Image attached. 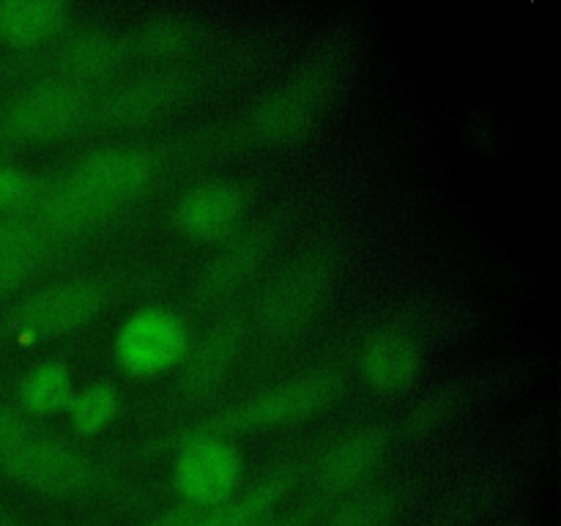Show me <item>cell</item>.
<instances>
[{"instance_id":"6da1fadb","label":"cell","mask_w":561,"mask_h":526,"mask_svg":"<svg viewBox=\"0 0 561 526\" xmlns=\"http://www.w3.org/2000/svg\"><path fill=\"white\" fill-rule=\"evenodd\" d=\"M157 175V157L137 142H107L47 181L22 217L44 236H77L129 206Z\"/></svg>"},{"instance_id":"7a4b0ae2","label":"cell","mask_w":561,"mask_h":526,"mask_svg":"<svg viewBox=\"0 0 561 526\" xmlns=\"http://www.w3.org/2000/svg\"><path fill=\"white\" fill-rule=\"evenodd\" d=\"M340 252L332 244H318L285 261L263 283L250 323L266 340L294 338L307 327L327 301L337 277Z\"/></svg>"},{"instance_id":"3957f363","label":"cell","mask_w":561,"mask_h":526,"mask_svg":"<svg viewBox=\"0 0 561 526\" xmlns=\"http://www.w3.org/2000/svg\"><path fill=\"white\" fill-rule=\"evenodd\" d=\"M93 88L69 75H47L22 88L0 113V137L49 142L80 129L93 113Z\"/></svg>"},{"instance_id":"277c9868","label":"cell","mask_w":561,"mask_h":526,"mask_svg":"<svg viewBox=\"0 0 561 526\" xmlns=\"http://www.w3.org/2000/svg\"><path fill=\"white\" fill-rule=\"evenodd\" d=\"M343 77L332 60H316L268 91L250 110V135L263 142H288L310 135L332 107Z\"/></svg>"},{"instance_id":"5b68a950","label":"cell","mask_w":561,"mask_h":526,"mask_svg":"<svg viewBox=\"0 0 561 526\" xmlns=\"http://www.w3.org/2000/svg\"><path fill=\"white\" fill-rule=\"evenodd\" d=\"M334 389H337V381L321 370L285 378V381L268 384V387L252 392L250 398L219 411L214 420L192 427L186 436H206V433L230 436V433L296 425V422H305L318 414L334 398Z\"/></svg>"},{"instance_id":"8992f818","label":"cell","mask_w":561,"mask_h":526,"mask_svg":"<svg viewBox=\"0 0 561 526\" xmlns=\"http://www.w3.org/2000/svg\"><path fill=\"white\" fill-rule=\"evenodd\" d=\"M192 340L190 323L173 307L142 305L115 329V365L131 378L162 376L186 359Z\"/></svg>"},{"instance_id":"52a82bcc","label":"cell","mask_w":561,"mask_h":526,"mask_svg":"<svg viewBox=\"0 0 561 526\" xmlns=\"http://www.w3.org/2000/svg\"><path fill=\"white\" fill-rule=\"evenodd\" d=\"M190 91V75L179 66H146L118 77L93 96V124L104 129H137L164 118Z\"/></svg>"},{"instance_id":"ba28073f","label":"cell","mask_w":561,"mask_h":526,"mask_svg":"<svg viewBox=\"0 0 561 526\" xmlns=\"http://www.w3.org/2000/svg\"><path fill=\"white\" fill-rule=\"evenodd\" d=\"M107 285L91 274L55 279L27 294L9 318L11 332L27 340H53L77 332L102 312Z\"/></svg>"},{"instance_id":"9c48e42d","label":"cell","mask_w":561,"mask_h":526,"mask_svg":"<svg viewBox=\"0 0 561 526\" xmlns=\"http://www.w3.org/2000/svg\"><path fill=\"white\" fill-rule=\"evenodd\" d=\"M0 471L47 496H71L93 482V464L85 453L64 438L31 431L0 449Z\"/></svg>"},{"instance_id":"30bf717a","label":"cell","mask_w":561,"mask_h":526,"mask_svg":"<svg viewBox=\"0 0 561 526\" xmlns=\"http://www.w3.org/2000/svg\"><path fill=\"white\" fill-rule=\"evenodd\" d=\"M244 480V455L230 436H184L173 458V488L186 507L214 510Z\"/></svg>"},{"instance_id":"8fae6325","label":"cell","mask_w":561,"mask_h":526,"mask_svg":"<svg viewBox=\"0 0 561 526\" xmlns=\"http://www.w3.org/2000/svg\"><path fill=\"white\" fill-rule=\"evenodd\" d=\"M250 316L244 310H225L211 321L201 340H192L184 359V389L192 400H203L222 389L244 356L250 340Z\"/></svg>"},{"instance_id":"7c38bea8","label":"cell","mask_w":561,"mask_h":526,"mask_svg":"<svg viewBox=\"0 0 561 526\" xmlns=\"http://www.w3.org/2000/svg\"><path fill=\"white\" fill-rule=\"evenodd\" d=\"M389 438L381 427H354L340 433L337 438L321 449L316 460V488L323 496L343 499L359 491L387 460Z\"/></svg>"},{"instance_id":"4fadbf2b","label":"cell","mask_w":561,"mask_h":526,"mask_svg":"<svg viewBox=\"0 0 561 526\" xmlns=\"http://www.w3.org/2000/svg\"><path fill=\"white\" fill-rule=\"evenodd\" d=\"M250 197L239 181L203 179L186 186L173 206V222L195 241H225L241 228Z\"/></svg>"},{"instance_id":"5bb4252c","label":"cell","mask_w":561,"mask_h":526,"mask_svg":"<svg viewBox=\"0 0 561 526\" xmlns=\"http://www.w3.org/2000/svg\"><path fill=\"white\" fill-rule=\"evenodd\" d=\"M277 233L268 222H257L252 228H239L233 236L217 247L206 266L197 274V294L203 299H222L236 288L250 283L257 268L268 261Z\"/></svg>"},{"instance_id":"9a60e30c","label":"cell","mask_w":561,"mask_h":526,"mask_svg":"<svg viewBox=\"0 0 561 526\" xmlns=\"http://www.w3.org/2000/svg\"><path fill=\"white\" fill-rule=\"evenodd\" d=\"M359 373L376 392H403L425 373V345L405 327L378 329L362 345Z\"/></svg>"},{"instance_id":"2e32d148","label":"cell","mask_w":561,"mask_h":526,"mask_svg":"<svg viewBox=\"0 0 561 526\" xmlns=\"http://www.w3.org/2000/svg\"><path fill=\"white\" fill-rule=\"evenodd\" d=\"M488 395H491V387H488L485 376H460L455 381L438 384L405 411L400 420V436L425 438L431 433L444 431L453 422L463 420Z\"/></svg>"},{"instance_id":"e0dca14e","label":"cell","mask_w":561,"mask_h":526,"mask_svg":"<svg viewBox=\"0 0 561 526\" xmlns=\"http://www.w3.org/2000/svg\"><path fill=\"white\" fill-rule=\"evenodd\" d=\"M126 60H129L126 33H115L110 27H80L69 33L58 47L60 75L82 82L113 75Z\"/></svg>"},{"instance_id":"ac0fdd59","label":"cell","mask_w":561,"mask_h":526,"mask_svg":"<svg viewBox=\"0 0 561 526\" xmlns=\"http://www.w3.org/2000/svg\"><path fill=\"white\" fill-rule=\"evenodd\" d=\"M296 485V471L290 466L263 474L255 485L239 491L233 499L214 510H203L197 526H263L274 518L279 504Z\"/></svg>"},{"instance_id":"d6986e66","label":"cell","mask_w":561,"mask_h":526,"mask_svg":"<svg viewBox=\"0 0 561 526\" xmlns=\"http://www.w3.org/2000/svg\"><path fill=\"white\" fill-rule=\"evenodd\" d=\"M69 0H0V42L11 47H38L53 42L71 22Z\"/></svg>"},{"instance_id":"ffe728a7","label":"cell","mask_w":561,"mask_h":526,"mask_svg":"<svg viewBox=\"0 0 561 526\" xmlns=\"http://www.w3.org/2000/svg\"><path fill=\"white\" fill-rule=\"evenodd\" d=\"M201 38V22L186 14H157L142 20L126 33L129 58H142L151 66H168L179 55L190 53Z\"/></svg>"},{"instance_id":"44dd1931","label":"cell","mask_w":561,"mask_h":526,"mask_svg":"<svg viewBox=\"0 0 561 526\" xmlns=\"http://www.w3.org/2000/svg\"><path fill=\"white\" fill-rule=\"evenodd\" d=\"M71 395H75V376L69 365L55 356L38 359L22 373L16 384V409L20 414L49 416L66 411Z\"/></svg>"},{"instance_id":"7402d4cb","label":"cell","mask_w":561,"mask_h":526,"mask_svg":"<svg viewBox=\"0 0 561 526\" xmlns=\"http://www.w3.org/2000/svg\"><path fill=\"white\" fill-rule=\"evenodd\" d=\"M44 239L22 214L0 217V296L31 279L44 255Z\"/></svg>"},{"instance_id":"603a6c76","label":"cell","mask_w":561,"mask_h":526,"mask_svg":"<svg viewBox=\"0 0 561 526\" xmlns=\"http://www.w3.org/2000/svg\"><path fill=\"white\" fill-rule=\"evenodd\" d=\"M124 409L121 389L110 381H93L85 387L75 389L66 414H69V427L77 438H91L107 431Z\"/></svg>"},{"instance_id":"cb8c5ba5","label":"cell","mask_w":561,"mask_h":526,"mask_svg":"<svg viewBox=\"0 0 561 526\" xmlns=\"http://www.w3.org/2000/svg\"><path fill=\"white\" fill-rule=\"evenodd\" d=\"M400 510V499L389 488H367L354 491L329 510L316 526H389Z\"/></svg>"},{"instance_id":"d4e9b609","label":"cell","mask_w":561,"mask_h":526,"mask_svg":"<svg viewBox=\"0 0 561 526\" xmlns=\"http://www.w3.org/2000/svg\"><path fill=\"white\" fill-rule=\"evenodd\" d=\"M44 186V175L20 162L0 159V217L22 214Z\"/></svg>"},{"instance_id":"484cf974","label":"cell","mask_w":561,"mask_h":526,"mask_svg":"<svg viewBox=\"0 0 561 526\" xmlns=\"http://www.w3.org/2000/svg\"><path fill=\"white\" fill-rule=\"evenodd\" d=\"M25 431L27 425H25V416L20 414V409H14V405L0 400V449L9 447V444L14 442L16 436H22Z\"/></svg>"},{"instance_id":"4316f807","label":"cell","mask_w":561,"mask_h":526,"mask_svg":"<svg viewBox=\"0 0 561 526\" xmlns=\"http://www.w3.org/2000/svg\"><path fill=\"white\" fill-rule=\"evenodd\" d=\"M201 513L203 510H195V507H175V510H168V513L157 515L153 521H148L146 526H197L201 524Z\"/></svg>"},{"instance_id":"83f0119b","label":"cell","mask_w":561,"mask_h":526,"mask_svg":"<svg viewBox=\"0 0 561 526\" xmlns=\"http://www.w3.org/2000/svg\"><path fill=\"white\" fill-rule=\"evenodd\" d=\"M496 526H535V524L526 518H504V521H499Z\"/></svg>"},{"instance_id":"f1b7e54d","label":"cell","mask_w":561,"mask_h":526,"mask_svg":"<svg viewBox=\"0 0 561 526\" xmlns=\"http://www.w3.org/2000/svg\"><path fill=\"white\" fill-rule=\"evenodd\" d=\"M0 526H9V524H5V521H3V518H0Z\"/></svg>"}]
</instances>
